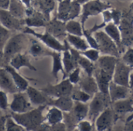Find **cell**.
I'll return each mask as SVG.
<instances>
[{
    "mask_svg": "<svg viewBox=\"0 0 133 131\" xmlns=\"http://www.w3.org/2000/svg\"><path fill=\"white\" fill-rule=\"evenodd\" d=\"M125 131H133V119L127 120L125 126Z\"/></svg>",
    "mask_w": 133,
    "mask_h": 131,
    "instance_id": "51",
    "label": "cell"
},
{
    "mask_svg": "<svg viewBox=\"0 0 133 131\" xmlns=\"http://www.w3.org/2000/svg\"><path fill=\"white\" fill-rule=\"evenodd\" d=\"M2 116H4V115H3V113H2V109H0V118H1V117H2Z\"/></svg>",
    "mask_w": 133,
    "mask_h": 131,
    "instance_id": "55",
    "label": "cell"
},
{
    "mask_svg": "<svg viewBox=\"0 0 133 131\" xmlns=\"http://www.w3.org/2000/svg\"><path fill=\"white\" fill-rule=\"evenodd\" d=\"M79 52L82 55L87 58L88 59H90L91 62H93L94 63L99 59L100 55H101L100 51L98 49H95V48H89L87 50Z\"/></svg>",
    "mask_w": 133,
    "mask_h": 131,
    "instance_id": "37",
    "label": "cell"
},
{
    "mask_svg": "<svg viewBox=\"0 0 133 131\" xmlns=\"http://www.w3.org/2000/svg\"><path fill=\"white\" fill-rule=\"evenodd\" d=\"M73 89L74 85L69 80L68 78L63 79L61 82L56 84H48L44 88H40L42 92L51 98L63 96H71Z\"/></svg>",
    "mask_w": 133,
    "mask_h": 131,
    "instance_id": "7",
    "label": "cell"
},
{
    "mask_svg": "<svg viewBox=\"0 0 133 131\" xmlns=\"http://www.w3.org/2000/svg\"><path fill=\"white\" fill-rule=\"evenodd\" d=\"M83 28L84 27H83L81 23L76 20H70L65 22V30L67 34L83 37Z\"/></svg>",
    "mask_w": 133,
    "mask_h": 131,
    "instance_id": "32",
    "label": "cell"
},
{
    "mask_svg": "<svg viewBox=\"0 0 133 131\" xmlns=\"http://www.w3.org/2000/svg\"><path fill=\"white\" fill-rule=\"evenodd\" d=\"M26 7V9H31V0H19Z\"/></svg>",
    "mask_w": 133,
    "mask_h": 131,
    "instance_id": "52",
    "label": "cell"
},
{
    "mask_svg": "<svg viewBox=\"0 0 133 131\" xmlns=\"http://www.w3.org/2000/svg\"><path fill=\"white\" fill-rule=\"evenodd\" d=\"M62 64L64 67V70L65 73V77L68 76V74L73 70L75 68L78 66L77 61L72 55L70 50H69V45L67 42V47L62 52Z\"/></svg>",
    "mask_w": 133,
    "mask_h": 131,
    "instance_id": "25",
    "label": "cell"
},
{
    "mask_svg": "<svg viewBox=\"0 0 133 131\" xmlns=\"http://www.w3.org/2000/svg\"><path fill=\"white\" fill-rule=\"evenodd\" d=\"M111 4L108 2H102L101 0H90L82 5L81 12V24L84 27L86 21L90 16H97L103 11L108 9H111Z\"/></svg>",
    "mask_w": 133,
    "mask_h": 131,
    "instance_id": "8",
    "label": "cell"
},
{
    "mask_svg": "<svg viewBox=\"0 0 133 131\" xmlns=\"http://www.w3.org/2000/svg\"><path fill=\"white\" fill-rule=\"evenodd\" d=\"M56 2H62V1H63V0H55Z\"/></svg>",
    "mask_w": 133,
    "mask_h": 131,
    "instance_id": "58",
    "label": "cell"
},
{
    "mask_svg": "<svg viewBox=\"0 0 133 131\" xmlns=\"http://www.w3.org/2000/svg\"><path fill=\"white\" fill-rule=\"evenodd\" d=\"M129 89L133 92V70L130 73V77H129Z\"/></svg>",
    "mask_w": 133,
    "mask_h": 131,
    "instance_id": "53",
    "label": "cell"
},
{
    "mask_svg": "<svg viewBox=\"0 0 133 131\" xmlns=\"http://www.w3.org/2000/svg\"><path fill=\"white\" fill-rule=\"evenodd\" d=\"M51 57L52 58V68H51V75L53 77L58 80V75L61 72L63 74V79H65V73L64 70L63 64H62V52L52 51V53L51 55Z\"/></svg>",
    "mask_w": 133,
    "mask_h": 131,
    "instance_id": "26",
    "label": "cell"
},
{
    "mask_svg": "<svg viewBox=\"0 0 133 131\" xmlns=\"http://www.w3.org/2000/svg\"><path fill=\"white\" fill-rule=\"evenodd\" d=\"M78 85L79 89L89 94L92 97L99 92V88L94 76H88L85 73V75L81 76Z\"/></svg>",
    "mask_w": 133,
    "mask_h": 131,
    "instance_id": "21",
    "label": "cell"
},
{
    "mask_svg": "<svg viewBox=\"0 0 133 131\" xmlns=\"http://www.w3.org/2000/svg\"><path fill=\"white\" fill-rule=\"evenodd\" d=\"M0 23L12 31H22L25 27L24 20H20L12 16L8 9H0Z\"/></svg>",
    "mask_w": 133,
    "mask_h": 131,
    "instance_id": "11",
    "label": "cell"
},
{
    "mask_svg": "<svg viewBox=\"0 0 133 131\" xmlns=\"http://www.w3.org/2000/svg\"><path fill=\"white\" fill-rule=\"evenodd\" d=\"M8 10L16 18L24 20L26 15V7L19 0H10Z\"/></svg>",
    "mask_w": 133,
    "mask_h": 131,
    "instance_id": "27",
    "label": "cell"
},
{
    "mask_svg": "<svg viewBox=\"0 0 133 131\" xmlns=\"http://www.w3.org/2000/svg\"><path fill=\"white\" fill-rule=\"evenodd\" d=\"M78 66L84 71V73L88 76H93L94 71L95 69V64L94 63L91 62L87 58L84 57L80 54L78 61H77Z\"/></svg>",
    "mask_w": 133,
    "mask_h": 131,
    "instance_id": "33",
    "label": "cell"
},
{
    "mask_svg": "<svg viewBox=\"0 0 133 131\" xmlns=\"http://www.w3.org/2000/svg\"><path fill=\"white\" fill-rule=\"evenodd\" d=\"M44 116L45 122L50 126L62 123L64 120V113L54 106H50Z\"/></svg>",
    "mask_w": 133,
    "mask_h": 131,
    "instance_id": "28",
    "label": "cell"
},
{
    "mask_svg": "<svg viewBox=\"0 0 133 131\" xmlns=\"http://www.w3.org/2000/svg\"><path fill=\"white\" fill-rule=\"evenodd\" d=\"M30 37L28 34L20 32L11 35L3 48V57L5 66L9 63L10 59L17 54L22 53L28 48Z\"/></svg>",
    "mask_w": 133,
    "mask_h": 131,
    "instance_id": "3",
    "label": "cell"
},
{
    "mask_svg": "<svg viewBox=\"0 0 133 131\" xmlns=\"http://www.w3.org/2000/svg\"><path fill=\"white\" fill-rule=\"evenodd\" d=\"M4 67L11 75L12 80H13L15 85L16 86V88H18L19 91H23V92L26 91V88L29 87V83H28L27 80L25 77H23L18 72V70H15L11 66H9V64L5 65Z\"/></svg>",
    "mask_w": 133,
    "mask_h": 131,
    "instance_id": "24",
    "label": "cell"
},
{
    "mask_svg": "<svg viewBox=\"0 0 133 131\" xmlns=\"http://www.w3.org/2000/svg\"><path fill=\"white\" fill-rule=\"evenodd\" d=\"M12 68L16 70H19L22 68H27L31 71H37V68L31 63L30 57L26 53H19L12 57L8 63Z\"/></svg>",
    "mask_w": 133,
    "mask_h": 131,
    "instance_id": "19",
    "label": "cell"
},
{
    "mask_svg": "<svg viewBox=\"0 0 133 131\" xmlns=\"http://www.w3.org/2000/svg\"><path fill=\"white\" fill-rule=\"evenodd\" d=\"M10 0H0V9H8L9 6Z\"/></svg>",
    "mask_w": 133,
    "mask_h": 131,
    "instance_id": "49",
    "label": "cell"
},
{
    "mask_svg": "<svg viewBox=\"0 0 133 131\" xmlns=\"http://www.w3.org/2000/svg\"><path fill=\"white\" fill-rule=\"evenodd\" d=\"M26 94L32 104L33 106H40V105H48L49 97H48L44 92H42L40 89L35 88L34 87L30 86L26 90Z\"/></svg>",
    "mask_w": 133,
    "mask_h": 131,
    "instance_id": "18",
    "label": "cell"
},
{
    "mask_svg": "<svg viewBox=\"0 0 133 131\" xmlns=\"http://www.w3.org/2000/svg\"><path fill=\"white\" fill-rule=\"evenodd\" d=\"M104 28V32L116 43L118 48H120V46L122 42V34L119 27L115 24L113 22H111L106 24V26Z\"/></svg>",
    "mask_w": 133,
    "mask_h": 131,
    "instance_id": "30",
    "label": "cell"
},
{
    "mask_svg": "<svg viewBox=\"0 0 133 131\" xmlns=\"http://www.w3.org/2000/svg\"><path fill=\"white\" fill-rule=\"evenodd\" d=\"M5 131H28L23 127L17 123L10 116H7L5 123Z\"/></svg>",
    "mask_w": 133,
    "mask_h": 131,
    "instance_id": "39",
    "label": "cell"
},
{
    "mask_svg": "<svg viewBox=\"0 0 133 131\" xmlns=\"http://www.w3.org/2000/svg\"><path fill=\"white\" fill-rule=\"evenodd\" d=\"M66 41L69 45L79 52H83L90 48L87 41L82 36H76L72 34H67L65 38Z\"/></svg>",
    "mask_w": 133,
    "mask_h": 131,
    "instance_id": "29",
    "label": "cell"
},
{
    "mask_svg": "<svg viewBox=\"0 0 133 131\" xmlns=\"http://www.w3.org/2000/svg\"><path fill=\"white\" fill-rule=\"evenodd\" d=\"M80 77H81V69L79 66H77L68 74L67 78L73 85H76L78 84Z\"/></svg>",
    "mask_w": 133,
    "mask_h": 131,
    "instance_id": "41",
    "label": "cell"
},
{
    "mask_svg": "<svg viewBox=\"0 0 133 131\" xmlns=\"http://www.w3.org/2000/svg\"><path fill=\"white\" fill-rule=\"evenodd\" d=\"M48 20L40 11H37L33 8L26 9V15L24 20L25 27H45Z\"/></svg>",
    "mask_w": 133,
    "mask_h": 131,
    "instance_id": "13",
    "label": "cell"
},
{
    "mask_svg": "<svg viewBox=\"0 0 133 131\" xmlns=\"http://www.w3.org/2000/svg\"><path fill=\"white\" fill-rule=\"evenodd\" d=\"M51 131H67V127L65 123L62 122L51 126Z\"/></svg>",
    "mask_w": 133,
    "mask_h": 131,
    "instance_id": "47",
    "label": "cell"
},
{
    "mask_svg": "<svg viewBox=\"0 0 133 131\" xmlns=\"http://www.w3.org/2000/svg\"><path fill=\"white\" fill-rule=\"evenodd\" d=\"M72 1V0H63L58 2V5L57 9V14L55 16L57 19L63 22H67L69 20Z\"/></svg>",
    "mask_w": 133,
    "mask_h": 131,
    "instance_id": "31",
    "label": "cell"
},
{
    "mask_svg": "<svg viewBox=\"0 0 133 131\" xmlns=\"http://www.w3.org/2000/svg\"><path fill=\"white\" fill-rule=\"evenodd\" d=\"M118 58L111 55H102L96 62L93 76L94 77L99 91L108 95V88L112 77Z\"/></svg>",
    "mask_w": 133,
    "mask_h": 131,
    "instance_id": "1",
    "label": "cell"
},
{
    "mask_svg": "<svg viewBox=\"0 0 133 131\" xmlns=\"http://www.w3.org/2000/svg\"><path fill=\"white\" fill-rule=\"evenodd\" d=\"M55 0H42V10L41 13L50 20V13L55 9Z\"/></svg>",
    "mask_w": 133,
    "mask_h": 131,
    "instance_id": "35",
    "label": "cell"
},
{
    "mask_svg": "<svg viewBox=\"0 0 133 131\" xmlns=\"http://www.w3.org/2000/svg\"><path fill=\"white\" fill-rule=\"evenodd\" d=\"M132 70V67L126 65L124 62L122 61V59H118L115 65L112 81L115 84L129 88V77Z\"/></svg>",
    "mask_w": 133,
    "mask_h": 131,
    "instance_id": "10",
    "label": "cell"
},
{
    "mask_svg": "<svg viewBox=\"0 0 133 131\" xmlns=\"http://www.w3.org/2000/svg\"><path fill=\"white\" fill-rule=\"evenodd\" d=\"M83 37L86 39V41H87L90 48H95V49H98V45H97V42L95 38L94 37V34H90L85 28H83Z\"/></svg>",
    "mask_w": 133,
    "mask_h": 131,
    "instance_id": "42",
    "label": "cell"
},
{
    "mask_svg": "<svg viewBox=\"0 0 133 131\" xmlns=\"http://www.w3.org/2000/svg\"><path fill=\"white\" fill-rule=\"evenodd\" d=\"M73 131H97L94 124L88 120H84L78 123Z\"/></svg>",
    "mask_w": 133,
    "mask_h": 131,
    "instance_id": "38",
    "label": "cell"
},
{
    "mask_svg": "<svg viewBox=\"0 0 133 131\" xmlns=\"http://www.w3.org/2000/svg\"><path fill=\"white\" fill-rule=\"evenodd\" d=\"M115 113L111 107L108 106L106 108L96 119L94 122V127L97 131L108 130L114 122Z\"/></svg>",
    "mask_w": 133,
    "mask_h": 131,
    "instance_id": "15",
    "label": "cell"
},
{
    "mask_svg": "<svg viewBox=\"0 0 133 131\" xmlns=\"http://www.w3.org/2000/svg\"><path fill=\"white\" fill-rule=\"evenodd\" d=\"M111 13H112V22L119 27L122 22V13L117 9H111Z\"/></svg>",
    "mask_w": 133,
    "mask_h": 131,
    "instance_id": "45",
    "label": "cell"
},
{
    "mask_svg": "<svg viewBox=\"0 0 133 131\" xmlns=\"http://www.w3.org/2000/svg\"><path fill=\"white\" fill-rule=\"evenodd\" d=\"M111 109L117 116H123L128 113H133V98H128L119 100L111 104Z\"/></svg>",
    "mask_w": 133,
    "mask_h": 131,
    "instance_id": "22",
    "label": "cell"
},
{
    "mask_svg": "<svg viewBox=\"0 0 133 131\" xmlns=\"http://www.w3.org/2000/svg\"><path fill=\"white\" fill-rule=\"evenodd\" d=\"M81 12H82V5L77 1L72 0L71 3V7H70L69 20H75L76 18L79 16L81 15Z\"/></svg>",
    "mask_w": 133,
    "mask_h": 131,
    "instance_id": "36",
    "label": "cell"
},
{
    "mask_svg": "<svg viewBox=\"0 0 133 131\" xmlns=\"http://www.w3.org/2000/svg\"><path fill=\"white\" fill-rule=\"evenodd\" d=\"M74 105V101L71 96H63L55 98H49L48 106H54L65 113H69Z\"/></svg>",
    "mask_w": 133,
    "mask_h": 131,
    "instance_id": "23",
    "label": "cell"
},
{
    "mask_svg": "<svg viewBox=\"0 0 133 131\" xmlns=\"http://www.w3.org/2000/svg\"><path fill=\"white\" fill-rule=\"evenodd\" d=\"M132 91L128 87H125L111 81L108 88V96L111 103L125 99L130 97V95Z\"/></svg>",
    "mask_w": 133,
    "mask_h": 131,
    "instance_id": "17",
    "label": "cell"
},
{
    "mask_svg": "<svg viewBox=\"0 0 133 131\" xmlns=\"http://www.w3.org/2000/svg\"><path fill=\"white\" fill-rule=\"evenodd\" d=\"M111 104L108 95L103 94L101 92H97L95 94L90 101L88 111V120L94 123L97 116L110 105Z\"/></svg>",
    "mask_w": 133,
    "mask_h": 131,
    "instance_id": "6",
    "label": "cell"
},
{
    "mask_svg": "<svg viewBox=\"0 0 133 131\" xmlns=\"http://www.w3.org/2000/svg\"><path fill=\"white\" fill-rule=\"evenodd\" d=\"M130 8H131V9L133 10V2L131 3V5H130Z\"/></svg>",
    "mask_w": 133,
    "mask_h": 131,
    "instance_id": "57",
    "label": "cell"
},
{
    "mask_svg": "<svg viewBox=\"0 0 133 131\" xmlns=\"http://www.w3.org/2000/svg\"><path fill=\"white\" fill-rule=\"evenodd\" d=\"M9 105L7 93L0 89V109L2 111H6L9 108Z\"/></svg>",
    "mask_w": 133,
    "mask_h": 131,
    "instance_id": "44",
    "label": "cell"
},
{
    "mask_svg": "<svg viewBox=\"0 0 133 131\" xmlns=\"http://www.w3.org/2000/svg\"><path fill=\"white\" fill-rule=\"evenodd\" d=\"M88 111H89V105L87 103L74 102V105L72 110L69 113H65L69 115L68 123L71 125H73L75 127L78 123L87 118Z\"/></svg>",
    "mask_w": 133,
    "mask_h": 131,
    "instance_id": "12",
    "label": "cell"
},
{
    "mask_svg": "<svg viewBox=\"0 0 133 131\" xmlns=\"http://www.w3.org/2000/svg\"><path fill=\"white\" fill-rule=\"evenodd\" d=\"M22 32L37 38L38 41H40L46 47H48L52 51L62 52L67 47V41L65 39L63 41V44H62L59 40L53 37L48 31H45L44 33H39V32L35 31L32 28L24 27Z\"/></svg>",
    "mask_w": 133,
    "mask_h": 131,
    "instance_id": "4",
    "label": "cell"
},
{
    "mask_svg": "<svg viewBox=\"0 0 133 131\" xmlns=\"http://www.w3.org/2000/svg\"><path fill=\"white\" fill-rule=\"evenodd\" d=\"M102 16H103V20H104V23L108 24V23L112 22V13H111V9H105L104 11H103L102 13Z\"/></svg>",
    "mask_w": 133,
    "mask_h": 131,
    "instance_id": "46",
    "label": "cell"
},
{
    "mask_svg": "<svg viewBox=\"0 0 133 131\" xmlns=\"http://www.w3.org/2000/svg\"><path fill=\"white\" fill-rule=\"evenodd\" d=\"M132 119H133V114H132V115L128 118V120H132Z\"/></svg>",
    "mask_w": 133,
    "mask_h": 131,
    "instance_id": "56",
    "label": "cell"
},
{
    "mask_svg": "<svg viewBox=\"0 0 133 131\" xmlns=\"http://www.w3.org/2000/svg\"><path fill=\"white\" fill-rule=\"evenodd\" d=\"M27 50L29 55L34 59H41L46 56H51L52 53V50L46 47L43 43H41L33 36L30 37V42Z\"/></svg>",
    "mask_w": 133,
    "mask_h": 131,
    "instance_id": "14",
    "label": "cell"
},
{
    "mask_svg": "<svg viewBox=\"0 0 133 131\" xmlns=\"http://www.w3.org/2000/svg\"><path fill=\"white\" fill-rule=\"evenodd\" d=\"M47 106L46 105H40L24 113H14L11 112L10 116L26 130L35 131L41 124L45 122V116L43 113Z\"/></svg>",
    "mask_w": 133,
    "mask_h": 131,
    "instance_id": "2",
    "label": "cell"
},
{
    "mask_svg": "<svg viewBox=\"0 0 133 131\" xmlns=\"http://www.w3.org/2000/svg\"><path fill=\"white\" fill-rule=\"evenodd\" d=\"M122 61L133 69V47H129L122 57Z\"/></svg>",
    "mask_w": 133,
    "mask_h": 131,
    "instance_id": "43",
    "label": "cell"
},
{
    "mask_svg": "<svg viewBox=\"0 0 133 131\" xmlns=\"http://www.w3.org/2000/svg\"><path fill=\"white\" fill-rule=\"evenodd\" d=\"M7 116H2L0 118V131H5V123Z\"/></svg>",
    "mask_w": 133,
    "mask_h": 131,
    "instance_id": "50",
    "label": "cell"
},
{
    "mask_svg": "<svg viewBox=\"0 0 133 131\" xmlns=\"http://www.w3.org/2000/svg\"><path fill=\"white\" fill-rule=\"evenodd\" d=\"M71 98L74 102H82V103H87L89 101L91 100L92 96L89 94L86 93L85 91H82L81 89H73L72 93L71 95Z\"/></svg>",
    "mask_w": 133,
    "mask_h": 131,
    "instance_id": "34",
    "label": "cell"
},
{
    "mask_svg": "<svg viewBox=\"0 0 133 131\" xmlns=\"http://www.w3.org/2000/svg\"><path fill=\"white\" fill-rule=\"evenodd\" d=\"M5 66V62H4V57L3 53L0 52V68Z\"/></svg>",
    "mask_w": 133,
    "mask_h": 131,
    "instance_id": "54",
    "label": "cell"
},
{
    "mask_svg": "<svg viewBox=\"0 0 133 131\" xmlns=\"http://www.w3.org/2000/svg\"><path fill=\"white\" fill-rule=\"evenodd\" d=\"M9 108L12 113H24L31 110L34 107L30 103L26 92L18 91L12 94V100L9 105Z\"/></svg>",
    "mask_w": 133,
    "mask_h": 131,
    "instance_id": "9",
    "label": "cell"
},
{
    "mask_svg": "<svg viewBox=\"0 0 133 131\" xmlns=\"http://www.w3.org/2000/svg\"><path fill=\"white\" fill-rule=\"evenodd\" d=\"M0 89L7 94H14L19 91L12 78L5 67L0 68Z\"/></svg>",
    "mask_w": 133,
    "mask_h": 131,
    "instance_id": "20",
    "label": "cell"
},
{
    "mask_svg": "<svg viewBox=\"0 0 133 131\" xmlns=\"http://www.w3.org/2000/svg\"><path fill=\"white\" fill-rule=\"evenodd\" d=\"M93 34L97 42L98 50L102 55H111L119 59L120 50L118 45L104 31L98 30Z\"/></svg>",
    "mask_w": 133,
    "mask_h": 131,
    "instance_id": "5",
    "label": "cell"
},
{
    "mask_svg": "<svg viewBox=\"0 0 133 131\" xmlns=\"http://www.w3.org/2000/svg\"><path fill=\"white\" fill-rule=\"evenodd\" d=\"M35 131H51V126L46 122H44L36 129Z\"/></svg>",
    "mask_w": 133,
    "mask_h": 131,
    "instance_id": "48",
    "label": "cell"
},
{
    "mask_svg": "<svg viewBox=\"0 0 133 131\" xmlns=\"http://www.w3.org/2000/svg\"><path fill=\"white\" fill-rule=\"evenodd\" d=\"M11 36V31L0 23V52L3 53V48Z\"/></svg>",
    "mask_w": 133,
    "mask_h": 131,
    "instance_id": "40",
    "label": "cell"
},
{
    "mask_svg": "<svg viewBox=\"0 0 133 131\" xmlns=\"http://www.w3.org/2000/svg\"><path fill=\"white\" fill-rule=\"evenodd\" d=\"M45 28L46 31H48L50 34H51L53 37L59 41L61 39L64 41L67 36L65 30V22H63L57 19L56 17L48 20Z\"/></svg>",
    "mask_w": 133,
    "mask_h": 131,
    "instance_id": "16",
    "label": "cell"
}]
</instances>
